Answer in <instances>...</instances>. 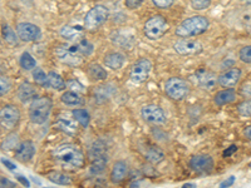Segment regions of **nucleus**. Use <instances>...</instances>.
Returning a JSON list of instances; mask_svg holds the SVG:
<instances>
[{"label": "nucleus", "instance_id": "obj_5", "mask_svg": "<svg viewBox=\"0 0 251 188\" xmlns=\"http://www.w3.org/2000/svg\"><path fill=\"white\" fill-rule=\"evenodd\" d=\"M169 28V22L162 15H153L144 24L143 33L150 40H157L166 34Z\"/></svg>", "mask_w": 251, "mask_h": 188}, {"label": "nucleus", "instance_id": "obj_19", "mask_svg": "<svg viewBox=\"0 0 251 188\" xmlns=\"http://www.w3.org/2000/svg\"><path fill=\"white\" fill-rule=\"evenodd\" d=\"M128 164L123 162V160H118L116 162L112 168V172H110V181L112 183H121L122 181H125L126 177L128 176Z\"/></svg>", "mask_w": 251, "mask_h": 188}, {"label": "nucleus", "instance_id": "obj_13", "mask_svg": "<svg viewBox=\"0 0 251 188\" xmlns=\"http://www.w3.org/2000/svg\"><path fill=\"white\" fill-rule=\"evenodd\" d=\"M16 34L23 42H37L42 37L39 27L31 23H20L16 27Z\"/></svg>", "mask_w": 251, "mask_h": 188}, {"label": "nucleus", "instance_id": "obj_8", "mask_svg": "<svg viewBox=\"0 0 251 188\" xmlns=\"http://www.w3.org/2000/svg\"><path fill=\"white\" fill-rule=\"evenodd\" d=\"M20 120V111L16 105H4L0 109V126L5 130H13Z\"/></svg>", "mask_w": 251, "mask_h": 188}, {"label": "nucleus", "instance_id": "obj_1", "mask_svg": "<svg viewBox=\"0 0 251 188\" xmlns=\"http://www.w3.org/2000/svg\"><path fill=\"white\" fill-rule=\"evenodd\" d=\"M53 157L63 170L77 171L84 166V154L79 147L73 143H63L58 145L53 153Z\"/></svg>", "mask_w": 251, "mask_h": 188}, {"label": "nucleus", "instance_id": "obj_29", "mask_svg": "<svg viewBox=\"0 0 251 188\" xmlns=\"http://www.w3.org/2000/svg\"><path fill=\"white\" fill-rule=\"evenodd\" d=\"M73 114L74 119L78 122L79 126H82L83 128H87L89 126V122H91V117H89V113L86 111V109H82V108H78V109H74L72 112Z\"/></svg>", "mask_w": 251, "mask_h": 188}, {"label": "nucleus", "instance_id": "obj_24", "mask_svg": "<svg viewBox=\"0 0 251 188\" xmlns=\"http://www.w3.org/2000/svg\"><path fill=\"white\" fill-rule=\"evenodd\" d=\"M47 87H49L54 90H62L65 88L64 79L55 72H49L48 73V79H47Z\"/></svg>", "mask_w": 251, "mask_h": 188}, {"label": "nucleus", "instance_id": "obj_21", "mask_svg": "<svg viewBox=\"0 0 251 188\" xmlns=\"http://www.w3.org/2000/svg\"><path fill=\"white\" fill-rule=\"evenodd\" d=\"M125 62L126 57L123 56L122 53L113 52L104 57V64H106V67L113 69V71H118V69L122 68Z\"/></svg>", "mask_w": 251, "mask_h": 188}, {"label": "nucleus", "instance_id": "obj_26", "mask_svg": "<svg viewBox=\"0 0 251 188\" xmlns=\"http://www.w3.org/2000/svg\"><path fill=\"white\" fill-rule=\"evenodd\" d=\"M113 43L117 44L120 48L123 49H131L133 44H135V39L132 35H126L122 33H117L113 37Z\"/></svg>", "mask_w": 251, "mask_h": 188}, {"label": "nucleus", "instance_id": "obj_25", "mask_svg": "<svg viewBox=\"0 0 251 188\" xmlns=\"http://www.w3.org/2000/svg\"><path fill=\"white\" fill-rule=\"evenodd\" d=\"M107 163H108L107 156H102V157L93 158L92 163H91V167H89V172H91V174H94V176H97V174H101V173H103L104 170H106Z\"/></svg>", "mask_w": 251, "mask_h": 188}, {"label": "nucleus", "instance_id": "obj_40", "mask_svg": "<svg viewBox=\"0 0 251 188\" xmlns=\"http://www.w3.org/2000/svg\"><path fill=\"white\" fill-rule=\"evenodd\" d=\"M142 3H143V0H126V6L128 9H137L142 5Z\"/></svg>", "mask_w": 251, "mask_h": 188}, {"label": "nucleus", "instance_id": "obj_9", "mask_svg": "<svg viewBox=\"0 0 251 188\" xmlns=\"http://www.w3.org/2000/svg\"><path fill=\"white\" fill-rule=\"evenodd\" d=\"M151 69H152V63L146 58H142L140 60L133 64L131 69V80L133 83L136 84H141L143 82L148 79L150 77V73H151Z\"/></svg>", "mask_w": 251, "mask_h": 188}, {"label": "nucleus", "instance_id": "obj_46", "mask_svg": "<svg viewBox=\"0 0 251 188\" xmlns=\"http://www.w3.org/2000/svg\"><path fill=\"white\" fill-rule=\"evenodd\" d=\"M244 136L251 141V124L249 127H246L245 130H244Z\"/></svg>", "mask_w": 251, "mask_h": 188}, {"label": "nucleus", "instance_id": "obj_14", "mask_svg": "<svg viewBox=\"0 0 251 188\" xmlns=\"http://www.w3.org/2000/svg\"><path fill=\"white\" fill-rule=\"evenodd\" d=\"M196 82L201 89L211 92L219 83V77L210 71H199L196 73Z\"/></svg>", "mask_w": 251, "mask_h": 188}, {"label": "nucleus", "instance_id": "obj_20", "mask_svg": "<svg viewBox=\"0 0 251 188\" xmlns=\"http://www.w3.org/2000/svg\"><path fill=\"white\" fill-rule=\"evenodd\" d=\"M16 94H18V98L20 102L28 103L35 99V97H37V89H35V87L31 83L24 82V83H22L19 86L18 93H16Z\"/></svg>", "mask_w": 251, "mask_h": 188}, {"label": "nucleus", "instance_id": "obj_36", "mask_svg": "<svg viewBox=\"0 0 251 188\" xmlns=\"http://www.w3.org/2000/svg\"><path fill=\"white\" fill-rule=\"evenodd\" d=\"M239 58L241 62L246 64H251V45L242 46L239 52Z\"/></svg>", "mask_w": 251, "mask_h": 188}, {"label": "nucleus", "instance_id": "obj_4", "mask_svg": "<svg viewBox=\"0 0 251 188\" xmlns=\"http://www.w3.org/2000/svg\"><path fill=\"white\" fill-rule=\"evenodd\" d=\"M55 54L62 63L71 65V67H78L83 63V54L77 42H74V44L59 45L55 49Z\"/></svg>", "mask_w": 251, "mask_h": 188}, {"label": "nucleus", "instance_id": "obj_38", "mask_svg": "<svg viewBox=\"0 0 251 188\" xmlns=\"http://www.w3.org/2000/svg\"><path fill=\"white\" fill-rule=\"evenodd\" d=\"M211 4V0H191V6L195 10H205Z\"/></svg>", "mask_w": 251, "mask_h": 188}, {"label": "nucleus", "instance_id": "obj_34", "mask_svg": "<svg viewBox=\"0 0 251 188\" xmlns=\"http://www.w3.org/2000/svg\"><path fill=\"white\" fill-rule=\"evenodd\" d=\"M33 79L35 80V83L39 86L47 87V79H48V74H46V72L40 68L33 69Z\"/></svg>", "mask_w": 251, "mask_h": 188}, {"label": "nucleus", "instance_id": "obj_50", "mask_svg": "<svg viewBox=\"0 0 251 188\" xmlns=\"http://www.w3.org/2000/svg\"><path fill=\"white\" fill-rule=\"evenodd\" d=\"M250 167H251V163H250Z\"/></svg>", "mask_w": 251, "mask_h": 188}, {"label": "nucleus", "instance_id": "obj_35", "mask_svg": "<svg viewBox=\"0 0 251 188\" xmlns=\"http://www.w3.org/2000/svg\"><path fill=\"white\" fill-rule=\"evenodd\" d=\"M237 112L241 117L251 118V99L250 101H245V102L240 103L237 107Z\"/></svg>", "mask_w": 251, "mask_h": 188}, {"label": "nucleus", "instance_id": "obj_15", "mask_svg": "<svg viewBox=\"0 0 251 188\" xmlns=\"http://www.w3.org/2000/svg\"><path fill=\"white\" fill-rule=\"evenodd\" d=\"M57 127L62 132L67 133V134H76L78 132V122L74 119L73 114H68V113H62L59 114L58 118H57Z\"/></svg>", "mask_w": 251, "mask_h": 188}, {"label": "nucleus", "instance_id": "obj_23", "mask_svg": "<svg viewBox=\"0 0 251 188\" xmlns=\"http://www.w3.org/2000/svg\"><path fill=\"white\" fill-rule=\"evenodd\" d=\"M87 73L91 77V79L93 80H104L107 78V72L103 67H101L97 63H91L87 68Z\"/></svg>", "mask_w": 251, "mask_h": 188}, {"label": "nucleus", "instance_id": "obj_42", "mask_svg": "<svg viewBox=\"0 0 251 188\" xmlns=\"http://www.w3.org/2000/svg\"><path fill=\"white\" fill-rule=\"evenodd\" d=\"M241 94L244 97H251V86L250 84H244L241 87Z\"/></svg>", "mask_w": 251, "mask_h": 188}, {"label": "nucleus", "instance_id": "obj_41", "mask_svg": "<svg viewBox=\"0 0 251 188\" xmlns=\"http://www.w3.org/2000/svg\"><path fill=\"white\" fill-rule=\"evenodd\" d=\"M234 182H235V177L231 176V177H229V178H227V179H225L224 182H221V183H220V187H221V188L231 187V186L234 185Z\"/></svg>", "mask_w": 251, "mask_h": 188}, {"label": "nucleus", "instance_id": "obj_11", "mask_svg": "<svg viewBox=\"0 0 251 188\" xmlns=\"http://www.w3.org/2000/svg\"><path fill=\"white\" fill-rule=\"evenodd\" d=\"M141 116L147 123L163 124L166 122V113L157 104H146L142 107Z\"/></svg>", "mask_w": 251, "mask_h": 188}, {"label": "nucleus", "instance_id": "obj_2", "mask_svg": "<svg viewBox=\"0 0 251 188\" xmlns=\"http://www.w3.org/2000/svg\"><path fill=\"white\" fill-rule=\"evenodd\" d=\"M208 25H210V23L205 16H191V18L185 19L184 22L176 28V35L181 38L196 37V35L205 33L208 29Z\"/></svg>", "mask_w": 251, "mask_h": 188}, {"label": "nucleus", "instance_id": "obj_31", "mask_svg": "<svg viewBox=\"0 0 251 188\" xmlns=\"http://www.w3.org/2000/svg\"><path fill=\"white\" fill-rule=\"evenodd\" d=\"M1 33H3V38L6 43L10 44V45H16V44H18V38H19L18 34H16V31L13 30L9 25L8 24L3 25Z\"/></svg>", "mask_w": 251, "mask_h": 188}, {"label": "nucleus", "instance_id": "obj_18", "mask_svg": "<svg viewBox=\"0 0 251 188\" xmlns=\"http://www.w3.org/2000/svg\"><path fill=\"white\" fill-rule=\"evenodd\" d=\"M61 37L64 38L69 42H78L82 39V35L84 33V28L79 25H65L61 29Z\"/></svg>", "mask_w": 251, "mask_h": 188}, {"label": "nucleus", "instance_id": "obj_33", "mask_svg": "<svg viewBox=\"0 0 251 188\" xmlns=\"http://www.w3.org/2000/svg\"><path fill=\"white\" fill-rule=\"evenodd\" d=\"M20 65H22V68L25 69V71H31L37 67V62H35V59L29 54L28 52H24L20 57Z\"/></svg>", "mask_w": 251, "mask_h": 188}, {"label": "nucleus", "instance_id": "obj_49", "mask_svg": "<svg viewBox=\"0 0 251 188\" xmlns=\"http://www.w3.org/2000/svg\"><path fill=\"white\" fill-rule=\"evenodd\" d=\"M242 1H246V3H249V4H251V0H242Z\"/></svg>", "mask_w": 251, "mask_h": 188}, {"label": "nucleus", "instance_id": "obj_10", "mask_svg": "<svg viewBox=\"0 0 251 188\" xmlns=\"http://www.w3.org/2000/svg\"><path fill=\"white\" fill-rule=\"evenodd\" d=\"M173 49L180 56H196L204 50V48H202V44L197 40L182 38L173 44Z\"/></svg>", "mask_w": 251, "mask_h": 188}, {"label": "nucleus", "instance_id": "obj_44", "mask_svg": "<svg viewBox=\"0 0 251 188\" xmlns=\"http://www.w3.org/2000/svg\"><path fill=\"white\" fill-rule=\"evenodd\" d=\"M1 163H3L4 166H6V167H8V168H9L10 171H14V170H16V164H14V163H12V162H10V160H8V159H4V158H3V159H1Z\"/></svg>", "mask_w": 251, "mask_h": 188}, {"label": "nucleus", "instance_id": "obj_30", "mask_svg": "<svg viewBox=\"0 0 251 188\" xmlns=\"http://www.w3.org/2000/svg\"><path fill=\"white\" fill-rule=\"evenodd\" d=\"M163 158H165V153L159 148H156V147H151V148L146 152V159L153 164H157L159 163V162H162Z\"/></svg>", "mask_w": 251, "mask_h": 188}, {"label": "nucleus", "instance_id": "obj_37", "mask_svg": "<svg viewBox=\"0 0 251 188\" xmlns=\"http://www.w3.org/2000/svg\"><path fill=\"white\" fill-rule=\"evenodd\" d=\"M12 88V82L8 77H0V97L5 96L6 93H9Z\"/></svg>", "mask_w": 251, "mask_h": 188}, {"label": "nucleus", "instance_id": "obj_39", "mask_svg": "<svg viewBox=\"0 0 251 188\" xmlns=\"http://www.w3.org/2000/svg\"><path fill=\"white\" fill-rule=\"evenodd\" d=\"M152 3L158 9H169L170 6H172V4H173V0H152Z\"/></svg>", "mask_w": 251, "mask_h": 188}, {"label": "nucleus", "instance_id": "obj_47", "mask_svg": "<svg viewBox=\"0 0 251 188\" xmlns=\"http://www.w3.org/2000/svg\"><path fill=\"white\" fill-rule=\"evenodd\" d=\"M184 187H185V188H186V187H196V186L192 185V183H185Z\"/></svg>", "mask_w": 251, "mask_h": 188}, {"label": "nucleus", "instance_id": "obj_3", "mask_svg": "<svg viewBox=\"0 0 251 188\" xmlns=\"http://www.w3.org/2000/svg\"><path fill=\"white\" fill-rule=\"evenodd\" d=\"M53 102L48 97H40L31 101L29 107V118L33 123L43 124L46 123L52 112Z\"/></svg>", "mask_w": 251, "mask_h": 188}, {"label": "nucleus", "instance_id": "obj_43", "mask_svg": "<svg viewBox=\"0 0 251 188\" xmlns=\"http://www.w3.org/2000/svg\"><path fill=\"white\" fill-rule=\"evenodd\" d=\"M236 151H237V145H230L229 148L224 152V157L226 158V157H230V156H233Z\"/></svg>", "mask_w": 251, "mask_h": 188}, {"label": "nucleus", "instance_id": "obj_45", "mask_svg": "<svg viewBox=\"0 0 251 188\" xmlns=\"http://www.w3.org/2000/svg\"><path fill=\"white\" fill-rule=\"evenodd\" d=\"M16 179H18V181H20V182H22L23 185L25 186V187H29V186H31L29 181H28L27 178H24L23 176H20V174H18V176H16Z\"/></svg>", "mask_w": 251, "mask_h": 188}, {"label": "nucleus", "instance_id": "obj_7", "mask_svg": "<svg viewBox=\"0 0 251 188\" xmlns=\"http://www.w3.org/2000/svg\"><path fill=\"white\" fill-rule=\"evenodd\" d=\"M108 16H110V12L104 5H95L92 9L89 10L86 14L84 18V29L87 30H95L98 29L101 25L107 22Z\"/></svg>", "mask_w": 251, "mask_h": 188}, {"label": "nucleus", "instance_id": "obj_22", "mask_svg": "<svg viewBox=\"0 0 251 188\" xmlns=\"http://www.w3.org/2000/svg\"><path fill=\"white\" fill-rule=\"evenodd\" d=\"M236 101V92L233 88H225V89L220 90L216 93V96L214 98V102L218 105H226L233 103Z\"/></svg>", "mask_w": 251, "mask_h": 188}, {"label": "nucleus", "instance_id": "obj_6", "mask_svg": "<svg viewBox=\"0 0 251 188\" xmlns=\"http://www.w3.org/2000/svg\"><path fill=\"white\" fill-rule=\"evenodd\" d=\"M166 94L173 101H182L190 93V86L186 80L178 77H172L166 80L165 83Z\"/></svg>", "mask_w": 251, "mask_h": 188}, {"label": "nucleus", "instance_id": "obj_16", "mask_svg": "<svg viewBox=\"0 0 251 188\" xmlns=\"http://www.w3.org/2000/svg\"><path fill=\"white\" fill-rule=\"evenodd\" d=\"M240 78H241V71L239 68H231L219 77V84L224 88H233L239 83Z\"/></svg>", "mask_w": 251, "mask_h": 188}, {"label": "nucleus", "instance_id": "obj_27", "mask_svg": "<svg viewBox=\"0 0 251 188\" xmlns=\"http://www.w3.org/2000/svg\"><path fill=\"white\" fill-rule=\"evenodd\" d=\"M48 179H49L50 182L59 186H69L72 183L71 177L63 172H50L48 174Z\"/></svg>", "mask_w": 251, "mask_h": 188}, {"label": "nucleus", "instance_id": "obj_28", "mask_svg": "<svg viewBox=\"0 0 251 188\" xmlns=\"http://www.w3.org/2000/svg\"><path fill=\"white\" fill-rule=\"evenodd\" d=\"M62 102L67 105H80L83 104V98L77 92H65L61 97Z\"/></svg>", "mask_w": 251, "mask_h": 188}, {"label": "nucleus", "instance_id": "obj_12", "mask_svg": "<svg viewBox=\"0 0 251 188\" xmlns=\"http://www.w3.org/2000/svg\"><path fill=\"white\" fill-rule=\"evenodd\" d=\"M190 167L193 172L205 174L214 170V159L208 154H196L190 159Z\"/></svg>", "mask_w": 251, "mask_h": 188}, {"label": "nucleus", "instance_id": "obj_17", "mask_svg": "<svg viewBox=\"0 0 251 188\" xmlns=\"http://www.w3.org/2000/svg\"><path fill=\"white\" fill-rule=\"evenodd\" d=\"M34 153H35V145L31 141H25L20 145H16V158L20 162H28L33 158Z\"/></svg>", "mask_w": 251, "mask_h": 188}, {"label": "nucleus", "instance_id": "obj_48", "mask_svg": "<svg viewBox=\"0 0 251 188\" xmlns=\"http://www.w3.org/2000/svg\"><path fill=\"white\" fill-rule=\"evenodd\" d=\"M248 29H249V30H250V31H251V22H250V23H249V24H248Z\"/></svg>", "mask_w": 251, "mask_h": 188}, {"label": "nucleus", "instance_id": "obj_32", "mask_svg": "<svg viewBox=\"0 0 251 188\" xmlns=\"http://www.w3.org/2000/svg\"><path fill=\"white\" fill-rule=\"evenodd\" d=\"M102 156H107V152H106V145L101 142V141H97V142L93 143L89 148V157L91 159L97 157H102Z\"/></svg>", "mask_w": 251, "mask_h": 188}]
</instances>
